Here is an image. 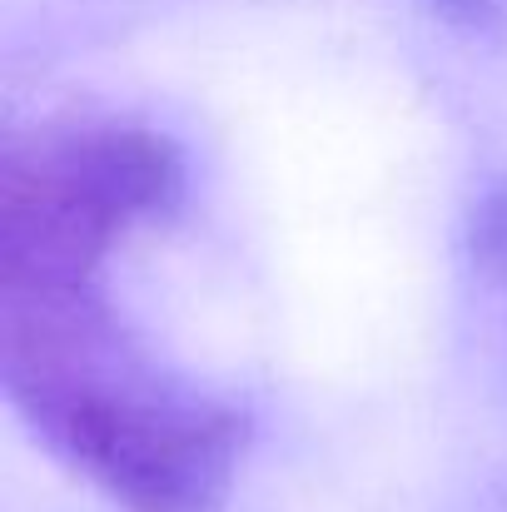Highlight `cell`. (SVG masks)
I'll return each instance as SVG.
<instances>
[{"mask_svg": "<svg viewBox=\"0 0 507 512\" xmlns=\"http://www.w3.org/2000/svg\"><path fill=\"white\" fill-rule=\"evenodd\" d=\"M473 249H478V259L507 284V184L483 199V209H478V219H473Z\"/></svg>", "mask_w": 507, "mask_h": 512, "instance_id": "277c9868", "label": "cell"}, {"mask_svg": "<svg viewBox=\"0 0 507 512\" xmlns=\"http://www.w3.org/2000/svg\"><path fill=\"white\" fill-rule=\"evenodd\" d=\"M184 194V160L140 125H60L0 160V259H110Z\"/></svg>", "mask_w": 507, "mask_h": 512, "instance_id": "7a4b0ae2", "label": "cell"}, {"mask_svg": "<svg viewBox=\"0 0 507 512\" xmlns=\"http://www.w3.org/2000/svg\"><path fill=\"white\" fill-rule=\"evenodd\" d=\"M105 264L0 269V383L35 438L125 512H209L234 483L244 413L125 329Z\"/></svg>", "mask_w": 507, "mask_h": 512, "instance_id": "6da1fadb", "label": "cell"}, {"mask_svg": "<svg viewBox=\"0 0 507 512\" xmlns=\"http://www.w3.org/2000/svg\"><path fill=\"white\" fill-rule=\"evenodd\" d=\"M418 5L468 40H503L507 35V0H418Z\"/></svg>", "mask_w": 507, "mask_h": 512, "instance_id": "3957f363", "label": "cell"}]
</instances>
